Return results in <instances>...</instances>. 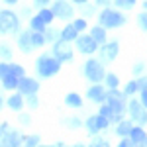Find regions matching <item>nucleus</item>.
<instances>
[{
    "mask_svg": "<svg viewBox=\"0 0 147 147\" xmlns=\"http://www.w3.org/2000/svg\"><path fill=\"white\" fill-rule=\"evenodd\" d=\"M61 65L63 63L53 53L51 55L43 53V55H39L35 59V75H37V79H51L61 71Z\"/></svg>",
    "mask_w": 147,
    "mask_h": 147,
    "instance_id": "1",
    "label": "nucleus"
},
{
    "mask_svg": "<svg viewBox=\"0 0 147 147\" xmlns=\"http://www.w3.org/2000/svg\"><path fill=\"white\" fill-rule=\"evenodd\" d=\"M98 24L104 26L106 30H116V28H122L127 24V18L122 10H112L110 8H102V12L98 14Z\"/></svg>",
    "mask_w": 147,
    "mask_h": 147,
    "instance_id": "2",
    "label": "nucleus"
},
{
    "mask_svg": "<svg viewBox=\"0 0 147 147\" xmlns=\"http://www.w3.org/2000/svg\"><path fill=\"white\" fill-rule=\"evenodd\" d=\"M82 77L88 80L90 84H96V82H104V77H106V71H104V63L100 59H86L84 65H82Z\"/></svg>",
    "mask_w": 147,
    "mask_h": 147,
    "instance_id": "3",
    "label": "nucleus"
},
{
    "mask_svg": "<svg viewBox=\"0 0 147 147\" xmlns=\"http://www.w3.org/2000/svg\"><path fill=\"white\" fill-rule=\"evenodd\" d=\"M22 32L20 16L12 10H0V34L2 35H18Z\"/></svg>",
    "mask_w": 147,
    "mask_h": 147,
    "instance_id": "4",
    "label": "nucleus"
},
{
    "mask_svg": "<svg viewBox=\"0 0 147 147\" xmlns=\"http://www.w3.org/2000/svg\"><path fill=\"white\" fill-rule=\"evenodd\" d=\"M127 100L129 98L124 94V90H120V88H108L106 104H110L114 114H125L127 116Z\"/></svg>",
    "mask_w": 147,
    "mask_h": 147,
    "instance_id": "5",
    "label": "nucleus"
},
{
    "mask_svg": "<svg viewBox=\"0 0 147 147\" xmlns=\"http://www.w3.org/2000/svg\"><path fill=\"white\" fill-rule=\"evenodd\" d=\"M112 125V122L108 120V118H104V116H100V114L96 112L94 116H88L86 120H84V127H86V131H88V136L94 137L98 136L100 131H104V129H108Z\"/></svg>",
    "mask_w": 147,
    "mask_h": 147,
    "instance_id": "6",
    "label": "nucleus"
},
{
    "mask_svg": "<svg viewBox=\"0 0 147 147\" xmlns=\"http://www.w3.org/2000/svg\"><path fill=\"white\" fill-rule=\"evenodd\" d=\"M75 47H77V51L82 53V55H94L100 45H98V41L90 34H80L77 37V41H75Z\"/></svg>",
    "mask_w": 147,
    "mask_h": 147,
    "instance_id": "7",
    "label": "nucleus"
},
{
    "mask_svg": "<svg viewBox=\"0 0 147 147\" xmlns=\"http://www.w3.org/2000/svg\"><path fill=\"white\" fill-rule=\"evenodd\" d=\"M118 53H120V43H118V39L106 41V43H102V45L98 47V59H100L104 65H108V63L116 61Z\"/></svg>",
    "mask_w": 147,
    "mask_h": 147,
    "instance_id": "8",
    "label": "nucleus"
},
{
    "mask_svg": "<svg viewBox=\"0 0 147 147\" xmlns=\"http://www.w3.org/2000/svg\"><path fill=\"white\" fill-rule=\"evenodd\" d=\"M51 53L61 61V63H71L75 59V53H73V47H71V41H65V39H59L53 43V49Z\"/></svg>",
    "mask_w": 147,
    "mask_h": 147,
    "instance_id": "9",
    "label": "nucleus"
},
{
    "mask_svg": "<svg viewBox=\"0 0 147 147\" xmlns=\"http://www.w3.org/2000/svg\"><path fill=\"white\" fill-rule=\"evenodd\" d=\"M26 134L18 131L16 127H10L4 136L0 137V145L2 147H24V141H26Z\"/></svg>",
    "mask_w": 147,
    "mask_h": 147,
    "instance_id": "10",
    "label": "nucleus"
},
{
    "mask_svg": "<svg viewBox=\"0 0 147 147\" xmlns=\"http://www.w3.org/2000/svg\"><path fill=\"white\" fill-rule=\"evenodd\" d=\"M51 8L55 12V18L59 20H73V16H75V8H73V2H67V0H55L53 4H51Z\"/></svg>",
    "mask_w": 147,
    "mask_h": 147,
    "instance_id": "11",
    "label": "nucleus"
},
{
    "mask_svg": "<svg viewBox=\"0 0 147 147\" xmlns=\"http://www.w3.org/2000/svg\"><path fill=\"white\" fill-rule=\"evenodd\" d=\"M106 94H108V88H106L104 82H96V84H90L86 88V98L92 104H104L106 102Z\"/></svg>",
    "mask_w": 147,
    "mask_h": 147,
    "instance_id": "12",
    "label": "nucleus"
},
{
    "mask_svg": "<svg viewBox=\"0 0 147 147\" xmlns=\"http://www.w3.org/2000/svg\"><path fill=\"white\" fill-rule=\"evenodd\" d=\"M37 90H39V80L34 79V77H22L18 82V92H22L24 96L37 94Z\"/></svg>",
    "mask_w": 147,
    "mask_h": 147,
    "instance_id": "13",
    "label": "nucleus"
},
{
    "mask_svg": "<svg viewBox=\"0 0 147 147\" xmlns=\"http://www.w3.org/2000/svg\"><path fill=\"white\" fill-rule=\"evenodd\" d=\"M16 43H18V49L22 53H32L35 47L32 43V30H24L16 35Z\"/></svg>",
    "mask_w": 147,
    "mask_h": 147,
    "instance_id": "14",
    "label": "nucleus"
},
{
    "mask_svg": "<svg viewBox=\"0 0 147 147\" xmlns=\"http://www.w3.org/2000/svg\"><path fill=\"white\" fill-rule=\"evenodd\" d=\"M6 106L10 108L12 112H22L24 106H26V96H24L22 92H12L10 96L6 98Z\"/></svg>",
    "mask_w": 147,
    "mask_h": 147,
    "instance_id": "15",
    "label": "nucleus"
},
{
    "mask_svg": "<svg viewBox=\"0 0 147 147\" xmlns=\"http://www.w3.org/2000/svg\"><path fill=\"white\" fill-rule=\"evenodd\" d=\"M131 127H134V120H129V118H124L122 122H118V124L114 125V136H118L120 139H122V137H129V131H131Z\"/></svg>",
    "mask_w": 147,
    "mask_h": 147,
    "instance_id": "16",
    "label": "nucleus"
},
{
    "mask_svg": "<svg viewBox=\"0 0 147 147\" xmlns=\"http://www.w3.org/2000/svg\"><path fill=\"white\" fill-rule=\"evenodd\" d=\"M82 104H84V100H82V96L79 92H69L65 96V106L71 108V110H79V108H82Z\"/></svg>",
    "mask_w": 147,
    "mask_h": 147,
    "instance_id": "17",
    "label": "nucleus"
},
{
    "mask_svg": "<svg viewBox=\"0 0 147 147\" xmlns=\"http://www.w3.org/2000/svg\"><path fill=\"white\" fill-rule=\"evenodd\" d=\"M147 139V131L143 125L139 124H134V127H131V131H129V141H134V143H143Z\"/></svg>",
    "mask_w": 147,
    "mask_h": 147,
    "instance_id": "18",
    "label": "nucleus"
},
{
    "mask_svg": "<svg viewBox=\"0 0 147 147\" xmlns=\"http://www.w3.org/2000/svg\"><path fill=\"white\" fill-rule=\"evenodd\" d=\"M79 35H80V34H79V30L73 26V22L61 30V39H65V41H71V43H73V41H77V37H79Z\"/></svg>",
    "mask_w": 147,
    "mask_h": 147,
    "instance_id": "19",
    "label": "nucleus"
},
{
    "mask_svg": "<svg viewBox=\"0 0 147 147\" xmlns=\"http://www.w3.org/2000/svg\"><path fill=\"white\" fill-rule=\"evenodd\" d=\"M0 82H2V90H10L12 92V90H18V82H20V79H18L16 75L8 73Z\"/></svg>",
    "mask_w": 147,
    "mask_h": 147,
    "instance_id": "20",
    "label": "nucleus"
},
{
    "mask_svg": "<svg viewBox=\"0 0 147 147\" xmlns=\"http://www.w3.org/2000/svg\"><path fill=\"white\" fill-rule=\"evenodd\" d=\"M90 35L96 39V41H98V45H102V43H106V41H108L106 28H104V26H100V24H98V26H92V28H90Z\"/></svg>",
    "mask_w": 147,
    "mask_h": 147,
    "instance_id": "21",
    "label": "nucleus"
},
{
    "mask_svg": "<svg viewBox=\"0 0 147 147\" xmlns=\"http://www.w3.org/2000/svg\"><path fill=\"white\" fill-rule=\"evenodd\" d=\"M47 28H49V26H47V24L43 22V20H41L37 14L30 18V30H34V32H45Z\"/></svg>",
    "mask_w": 147,
    "mask_h": 147,
    "instance_id": "22",
    "label": "nucleus"
},
{
    "mask_svg": "<svg viewBox=\"0 0 147 147\" xmlns=\"http://www.w3.org/2000/svg\"><path fill=\"white\" fill-rule=\"evenodd\" d=\"M124 94L127 96V98H131V96L139 94V84H137V79H131V80H127V82H125Z\"/></svg>",
    "mask_w": 147,
    "mask_h": 147,
    "instance_id": "23",
    "label": "nucleus"
},
{
    "mask_svg": "<svg viewBox=\"0 0 147 147\" xmlns=\"http://www.w3.org/2000/svg\"><path fill=\"white\" fill-rule=\"evenodd\" d=\"M37 16H39L47 26H51V22L55 20V12H53V8H49V6H47V8H39V10H37Z\"/></svg>",
    "mask_w": 147,
    "mask_h": 147,
    "instance_id": "24",
    "label": "nucleus"
},
{
    "mask_svg": "<svg viewBox=\"0 0 147 147\" xmlns=\"http://www.w3.org/2000/svg\"><path fill=\"white\" fill-rule=\"evenodd\" d=\"M63 125L69 127V129H79V127L84 125V122L80 120L79 116H71V118H65V120H63Z\"/></svg>",
    "mask_w": 147,
    "mask_h": 147,
    "instance_id": "25",
    "label": "nucleus"
},
{
    "mask_svg": "<svg viewBox=\"0 0 147 147\" xmlns=\"http://www.w3.org/2000/svg\"><path fill=\"white\" fill-rule=\"evenodd\" d=\"M43 34H45L47 43H51V45H53L55 41H59V39H61V30H55V28H51V26L47 28V30L43 32Z\"/></svg>",
    "mask_w": 147,
    "mask_h": 147,
    "instance_id": "26",
    "label": "nucleus"
},
{
    "mask_svg": "<svg viewBox=\"0 0 147 147\" xmlns=\"http://www.w3.org/2000/svg\"><path fill=\"white\" fill-rule=\"evenodd\" d=\"M32 43H34L35 49H37V47H43L47 43L45 34H43V32H34V30H32Z\"/></svg>",
    "mask_w": 147,
    "mask_h": 147,
    "instance_id": "27",
    "label": "nucleus"
},
{
    "mask_svg": "<svg viewBox=\"0 0 147 147\" xmlns=\"http://www.w3.org/2000/svg\"><path fill=\"white\" fill-rule=\"evenodd\" d=\"M104 84H106V88H118V86H120V79H118V75H116V73H106V77H104Z\"/></svg>",
    "mask_w": 147,
    "mask_h": 147,
    "instance_id": "28",
    "label": "nucleus"
},
{
    "mask_svg": "<svg viewBox=\"0 0 147 147\" xmlns=\"http://www.w3.org/2000/svg\"><path fill=\"white\" fill-rule=\"evenodd\" d=\"M14 53H12V47L8 43H0V61H8L10 63Z\"/></svg>",
    "mask_w": 147,
    "mask_h": 147,
    "instance_id": "29",
    "label": "nucleus"
},
{
    "mask_svg": "<svg viewBox=\"0 0 147 147\" xmlns=\"http://www.w3.org/2000/svg\"><path fill=\"white\" fill-rule=\"evenodd\" d=\"M88 147H112V145H110V141H108L106 137L94 136V137H90V143H88Z\"/></svg>",
    "mask_w": 147,
    "mask_h": 147,
    "instance_id": "30",
    "label": "nucleus"
},
{
    "mask_svg": "<svg viewBox=\"0 0 147 147\" xmlns=\"http://www.w3.org/2000/svg\"><path fill=\"white\" fill-rule=\"evenodd\" d=\"M39 145H41V136H37V134L28 136L24 141V147H39Z\"/></svg>",
    "mask_w": 147,
    "mask_h": 147,
    "instance_id": "31",
    "label": "nucleus"
},
{
    "mask_svg": "<svg viewBox=\"0 0 147 147\" xmlns=\"http://www.w3.org/2000/svg\"><path fill=\"white\" fill-rule=\"evenodd\" d=\"M98 114L104 116V118H108L110 122H112V118H114V110L110 108V104H106V102L104 104H98Z\"/></svg>",
    "mask_w": 147,
    "mask_h": 147,
    "instance_id": "32",
    "label": "nucleus"
},
{
    "mask_svg": "<svg viewBox=\"0 0 147 147\" xmlns=\"http://www.w3.org/2000/svg\"><path fill=\"white\" fill-rule=\"evenodd\" d=\"M114 6L118 10H131L136 6V0H114Z\"/></svg>",
    "mask_w": 147,
    "mask_h": 147,
    "instance_id": "33",
    "label": "nucleus"
},
{
    "mask_svg": "<svg viewBox=\"0 0 147 147\" xmlns=\"http://www.w3.org/2000/svg\"><path fill=\"white\" fill-rule=\"evenodd\" d=\"M145 71H147V65L145 63H143V61H137L136 65H134V67H131V75H134V77H141V75H145Z\"/></svg>",
    "mask_w": 147,
    "mask_h": 147,
    "instance_id": "34",
    "label": "nucleus"
},
{
    "mask_svg": "<svg viewBox=\"0 0 147 147\" xmlns=\"http://www.w3.org/2000/svg\"><path fill=\"white\" fill-rule=\"evenodd\" d=\"M26 106H28L30 110H37V108H39V98H37V94H28V96H26Z\"/></svg>",
    "mask_w": 147,
    "mask_h": 147,
    "instance_id": "35",
    "label": "nucleus"
},
{
    "mask_svg": "<svg viewBox=\"0 0 147 147\" xmlns=\"http://www.w3.org/2000/svg\"><path fill=\"white\" fill-rule=\"evenodd\" d=\"M80 14H82V18H90V16L96 14V6H90V4L86 2V4L80 6Z\"/></svg>",
    "mask_w": 147,
    "mask_h": 147,
    "instance_id": "36",
    "label": "nucleus"
},
{
    "mask_svg": "<svg viewBox=\"0 0 147 147\" xmlns=\"http://www.w3.org/2000/svg\"><path fill=\"white\" fill-rule=\"evenodd\" d=\"M10 73H12V75H16L18 79L26 77V69H24L22 65H18V63H10Z\"/></svg>",
    "mask_w": 147,
    "mask_h": 147,
    "instance_id": "37",
    "label": "nucleus"
},
{
    "mask_svg": "<svg viewBox=\"0 0 147 147\" xmlns=\"http://www.w3.org/2000/svg\"><path fill=\"white\" fill-rule=\"evenodd\" d=\"M73 26L79 30V34H82V32L88 28V24H86V18H82V16H80V18H77V20H73Z\"/></svg>",
    "mask_w": 147,
    "mask_h": 147,
    "instance_id": "38",
    "label": "nucleus"
},
{
    "mask_svg": "<svg viewBox=\"0 0 147 147\" xmlns=\"http://www.w3.org/2000/svg\"><path fill=\"white\" fill-rule=\"evenodd\" d=\"M18 124L22 125V127H28V125L32 124V118H30V114L18 112Z\"/></svg>",
    "mask_w": 147,
    "mask_h": 147,
    "instance_id": "39",
    "label": "nucleus"
},
{
    "mask_svg": "<svg viewBox=\"0 0 147 147\" xmlns=\"http://www.w3.org/2000/svg\"><path fill=\"white\" fill-rule=\"evenodd\" d=\"M8 73H10V63L8 61H0V80L4 79Z\"/></svg>",
    "mask_w": 147,
    "mask_h": 147,
    "instance_id": "40",
    "label": "nucleus"
},
{
    "mask_svg": "<svg viewBox=\"0 0 147 147\" xmlns=\"http://www.w3.org/2000/svg\"><path fill=\"white\" fill-rule=\"evenodd\" d=\"M137 24H139V28L147 32V12H141L139 16H137Z\"/></svg>",
    "mask_w": 147,
    "mask_h": 147,
    "instance_id": "41",
    "label": "nucleus"
},
{
    "mask_svg": "<svg viewBox=\"0 0 147 147\" xmlns=\"http://www.w3.org/2000/svg\"><path fill=\"white\" fill-rule=\"evenodd\" d=\"M137 84H139V92L145 90V88H147V75H141V77H137Z\"/></svg>",
    "mask_w": 147,
    "mask_h": 147,
    "instance_id": "42",
    "label": "nucleus"
},
{
    "mask_svg": "<svg viewBox=\"0 0 147 147\" xmlns=\"http://www.w3.org/2000/svg\"><path fill=\"white\" fill-rule=\"evenodd\" d=\"M114 4V0H96L94 2V6H98V8H110Z\"/></svg>",
    "mask_w": 147,
    "mask_h": 147,
    "instance_id": "43",
    "label": "nucleus"
},
{
    "mask_svg": "<svg viewBox=\"0 0 147 147\" xmlns=\"http://www.w3.org/2000/svg\"><path fill=\"white\" fill-rule=\"evenodd\" d=\"M49 4H53V2H51V0H34V6L37 10H39V8H47Z\"/></svg>",
    "mask_w": 147,
    "mask_h": 147,
    "instance_id": "44",
    "label": "nucleus"
},
{
    "mask_svg": "<svg viewBox=\"0 0 147 147\" xmlns=\"http://www.w3.org/2000/svg\"><path fill=\"white\" fill-rule=\"evenodd\" d=\"M20 16H24V18H32V8L24 6L22 10H20Z\"/></svg>",
    "mask_w": 147,
    "mask_h": 147,
    "instance_id": "45",
    "label": "nucleus"
},
{
    "mask_svg": "<svg viewBox=\"0 0 147 147\" xmlns=\"http://www.w3.org/2000/svg\"><path fill=\"white\" fill-rule=\"evenodd\" d=\"M129 143H131L129 137H122V139L118 141V145H116V147H129Z\"/></svg>",
    "mask_w": 147,
    "mask_h": 147,
    "instance_id": "46",
    "label": "nucleus"
},
{
    "mask_svg": "<svg viewBox=\"0 0 147 147\" xmlns=\"http://www.w3.org/2000/svg\"><path fill=\"white\" fill-rule=\"evenodd\" d=\"M139 100H141V104H143V106L147 108V88L139 92Z\"/></svg>",
    "mask_w": 147,
    "mask_h": 147,
    "instance_id": "47",
    "label": "nucleus"
},
{
    "mask_svg": "<svg viewBox=\"0 0 147 147\" xmlns=\"http://www.w3.org/2000/svg\"><path fill=\"white\" fill-rule=\"evenodd\" d=\"M71 2H73V4H79V6H82V4H86L88 0H71Z\"/></svg>",
    "mask_w": 147,
    "mask_h": 147,
    "instance_id": "48",
    "label": "nucleus"
},
{
    "mask_svg": "<svg viewBox=\"0 0 147 147\" xmlns=\"http://www.w3.org/2000/svg\"><path fill=\"white\" fill-rule=\"evenodd\" d=\"M4 4H8V6H14V4H18V0H2Z\"/></svg>",
    "mask_w": 147,
    "mask_h": 147,
    "instance_id": "49",
    "label": "nucleus"
},
{
    "mask_svg": "<svg viewBox=\"0 0 147 147\" xmlns=\"http://www.w3.org/2000/svg\"><path fill=\"white\" fill-rule=\"evenodd\" d=\"M129 147H145V141H143V143H134V141H131Z\"/></svg>",
    "mask_w": 147,
    "mask_h": 147,
    "instance_id": "50",
    "label": "nucleus"
},
{
    "mask_svg": "<svg viewBox=\"0 0 147 147\" xmlns=\"http://www.w3.org/2000/svg\"><path fill=\"white\" fill-rule=\"evenodd\" d=\"M55 145H57V147H73V145H67V143H63V141H57Z\"/></svg>",
    "mask_w": 147,
    "mask_h": 147,
    "instance_id": "51",
    "label": "nucleus"
},
{
    "mask_svg": "<svg viewBox=\"0 0 147 147\" xmlns=\"http://www.w3.org/2000/svg\"><path fill=\"white\" fill-rule=\"evenodd\" d=\"M4 104H6V100H4V98H2V94H0V110H2V106H4Z\"/></svg>",
    "mask_w": 147,
    "mask_h": 147,
    "instance_id": "52",
    "label": "nucleus"
},
{
    "mask_svg": "<svg viewBox=\"0 0 147 147\" xmlns=\"http://www.w3.org/2000/svg\"><path fill=\"white\" fill-rule=\"evenodd\" d=\"M73 147H88V145H84V143H75Z\"/></svg>",
    "mask_w": 147,
    "mask_h": 147,
    "instance_id": "53",
    "label": "nucleus"
},
{
    "mask_svg": "<svg viewBox=\"0 0 147 147\" xmlns=\"http://www.w3.org/2000/svg\"><path fill=\"white\" fill-rule=\"evenodd\" d=\"M143 10L147 12V0H143Z\"/></svg>",
    "mask_w": 147,
    "mask_h": 147,
    "instance_id": "54",
    "label": "nucleus"
},
{
    "mask_svg": "<svg viewBox=\"0 0 147 147\" xmlns=\"http://www.w3.org/2000/svg\"><path fill=\"white\" fill-rule=\"evenodd\" d=\"M39 147H57V145H55V143H53V145H43V143H41Z\"/></svg>",
    "mask_w": 147,
    "mask_h": 147,
    "instance_id": "55",
    "label": "nucleus"
},
{
    "mask_svg": "<svg viewBox=\"0 0 147 147\" xmlns=\"http://www.w3.org/2000/svg\"><path fill=\"white\" fill-rule=\"evenodd\" d=\"M0 137H2V125H0Z\"/></svg>",
    "mask_w": 147,
    "mask_h": 147,
    "instance_id": "56",
    "label": "nucleus"
},
{
    "mask_svg": "<svg viewBox=\"0 0 147 147\" xmlns=\"http://www.w3.org/2000/svg\"><path fill=\"white\" fill-rule=\"evenodd\" d=\"M145 147H147V139H145Z\"/></svg>",
    "mask_w": 147,
    "mask_h": 147,
    "instance_id": "57",
    "label": "nucleus"
},
{
    "mask_svg": "<svg viewBox=\"0 0 147 147\" xmlns=\"http://www.w3.org/2000/svg\"><path fill=\"white\" fill-rule=\"evenodd\" d=\"M0 147H2V145H0Z\"/></svg>",
    "mask_w": 147,
    "mask_h": 147,
    "instance_id": "58",
    "label": "nucleus"
}]
</instances>
